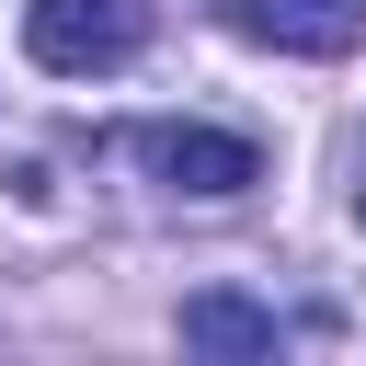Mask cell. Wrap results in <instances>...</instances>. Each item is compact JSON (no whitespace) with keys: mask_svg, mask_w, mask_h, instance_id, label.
<instances>
[{"mask_svg":"<svg viewBox=\"0 0 366 366\" xmlns=\"http://www.w3.org/2000/svg\"><path fill=\"white\" fill-rule=\"evenodd\" d=\"M183 343L194 355H274V309L240 286H206V297H183Z\"/></svg>","mask_w":366,"mask_h":366,"instance_id":"3","label":"cell"},{"mask_svg":"<svg viewBox=\"0 0 366 366\" xmlns=\"http://www.w3.org/2000/svg\"><path fill=\"white\" fill-rule=\"evenodd\" d=\"M355 229H366V149H355Z\"/></svg>","mask_w":366,"mask_h":366,"instance_id":"4","label":"cell"},{"mask_svg":"<svg viewBox=\"0 0 366 366\" xmlns=\"http://www.w3.org/2000/svg\"><path fill=\"white\" fill-rule=\"evenodd\" d=\"M126 149H137V172H149V183H172V194H194V206H229V194H252V183H263V149H252V137H229V126H194V114L137 126Z\"/></svg>","mask_w":366,"mask_h":366,"instance_id":"2","label":"cell"},{"mask_svg":"<svg viewBox=\"0 0 366 366\" xmlns=\"http://www.w3.org/2000/svg\"><path fill=\"white\" fill-rule=\"evenodd\" d=\"M149 46V11L137 0H23V57L57 69V80H103Z\"/></svg>","mask_w":366,"mask_h":366,"instance_id":"1","label":"cell"}]
</instances>
